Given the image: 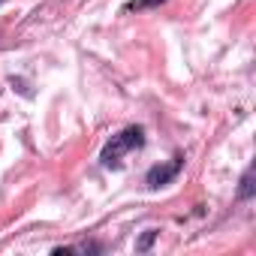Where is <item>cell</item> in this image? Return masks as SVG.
Masks as SVG:
<instances>
[{"mask_svg": "<svg viewBox=\"0 0 256 256\" xmlns=\"http://www.w3.org/2000/svg\"><path fill=\"white\" fill-rule=\"evenodd\" d=\"M142 145H145V130H142V126H126V130H120L118 136H112V142L102 148L100 160H102L106 169H118L120 160H124V154L139 151Z\"/></svg>", "mask_w": 256, "mask_h": 256, "instance_id": "obj_1", "label": "cell"}, {"mask_svg": "<svg viewBox=\"0 0 256 256\" xmlns=\"http://www.w3.org/2000/svg\"><path fill=\"white\" fill-rule=\"evenodd\" d=\"M181 166H184V157H181V154H178V157H172L169 163H157V166H151V169H148L145 184H148L151 190H160V187H166V184H172V181L178 178Z\"/></svg>", "mask_w": 256, "mask_h": 256, "instance_id": "obj_2", "label": "cell"}, {"mask_svg": "<svg viewBox=\"0 0 256 256\" xmlns=\"http://www.w3.org/2000/svg\"><path fill=\"white\" fill-rule=\"evenodd\" d=\"M256 187H253V169H247L241 175V187H238V199H253Z\"/></svg>", "mask_w": 256, "mask_h": 256, "instance_id": "obj_3", "label": "cell"}, {"mask_svg": "<svg viewBox=\"0 0 256 256\" xmlns=\"http://www.w3.org/2000/svg\"><path fill=\"white\" fill-rule=\"evenodd\" d=\"M160 4H166V0H130V4H126V10H154V6H160Z\"/></svg>", "mask_w": 256, "mask_h": 256, "instance_id": "obj_4", "label": "cell"}, {"mask_svg": "<svg viewBox=\"0 0 256 256\" xmlns=\"http://www.w3.org/2000/svg\"><path fill=\"white\" fill-rule=\"evenodd\" d=\"M154 238H157V232H154V229H148V232L142 235V241L136 244V250H139V253H145V250L151 247V241H154Z\"/></svg>", "mask_w": 256, "mask_h": 256, "instance_id": "obj_5", "label": "cell"}, {"mask_svg": "<svg viewBox=\"0 0 256 256\" xmlns=\"http://www.w3.org/2000/svg\"><path fill=\"white\" fill-rule=\"evenodd\" d=\"M0 4H4V0H0Z\"/></svg>", "mask_w": 256, "mask_h": 256, "instance_id": "obj_6", "label": "cell"}]
</instances>
